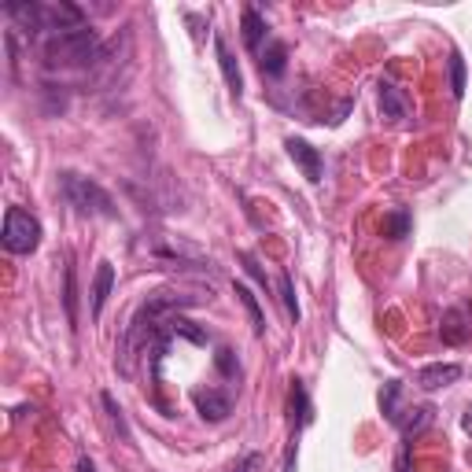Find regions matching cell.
Masks as SVG:
<instances>
[{"label":"cell","instance_id":"obj_1","mask_svg":"<svg viewBox=\"0 0 472 472\" xmlns=\"http://www.w3.org/2000/svg\"><path fill=\"white\" fill-rule=\"evenodd\" d=\"M211 300V295H192V291H155L137 307V314L130 318V329H126V339H123V369H126V359L133 350H148V343L170 325V318H177L182 310L196 307Z\"/></svg>","mask_w":472,"mask_h":472},{"label":"cell","instance_id":"obj_2","mask_svg":"<svg viewBox=\"0 0 472 472\" xmlns=\"http://www.w3.org/2000/svg\"><path fill=\"white\" fill-rule=\"evenodd\" d=\"M44 52V64L55 71V67H93L96 59L103 55V41L93 26H82V30H71V34H59V37H48L41 44Z\"/></svg>","mask_w":472,"mask_h":472},{"label":"cell","instance_id":"obj_3","mask_svg":"<svg viewBox=\"0 0 472 472\" xmlns=\"http://www.w3.org/2000/svg\"><path fill=\"white\" fill-rule=\"evenodd\" d=\"M59 192L64 200L82 214V218H118V207L103 185H96L93 177H82L74 170L59 173Z\"/></svg>","mask_w":472,"mask_h":472},{"label":"cell","instance_id":"obj_4","mask_svg":"<svg viewBox=\"0 0 472 472\" xmlns=\"http://www.w3.org/2000/svg\"><path fill=\"white\" fill-rule=\"evenodd\" d=\"M137 251H148L155 262L162 266H173V270H211V259L203 248H196L185 236H170V232H155V236H144L137 244Z\"/></svg>","mask_w":472,"mask_h":472},{"label":"cell","instance_id":"obj_5","mask_svg":"<svg viewBox=\"0 0 472 472\" xmlns=\"http://www.w3.org/2000/svg\"><path fill=\"white\" fill-rule=\"evenodd\" d=\"M0 244H5V251H12V255L37 251V244H41V221L30 211H23V207H8L5 229H0Z\"/></svg>","mask_w":472,"mask_h":472},{"label":"cell","instance_id":"obj_6","mask_svg":"<svg viewBox=\"0 0 472 472\" xmlns=\"http://www.w3.org/2000/svg\"><path fill=\"white\" fill-rule=\"evenodd\" d=\"M439 339L447 347H465L472 339V314L465 307H450L443 310V321H439Z\"/></svg>","mask_w":472,"mask_h":472},{"label":"cell","instance_id":"obj_7","mask_svg":"<svg viewBox=\"0 0 472 472\" xmlns=\"http://www.w3.org/2000/svg\"><path fill=\"white\" fill-rule=\"evenodd\" d=\"M284 148H288V155H291V162L303 170V177L310 185H318L321 182V173H325V166H321V152L318 148H310L307 141H300V137H288L284 141Z\"/></svg>","mask_w":472,"mask_h":472},{"label":"cell","instance_id":"obj_8","mask_svg":"<svg viewBox=\"0 0 472 472\" xmlns=\"http://www.w3.org/2000/svg\"><path fill=\"white\" fill-rule=\"evenodd\" d=\"M192 402H196V409H200V418L203 421H225L229 413H232V398L221 391V388H196L192 391Z\"/></svg>","mask_w":472,"mask_h":472},{"label":"cell","instance_id":"obj_9","mask_svg":"<svg viewBox=\"0 0 472 472\" xmlns=\"http://www.w3.org/2000/svg\"><path fill=\"white\" fill-rule=\"evenodd\" d=\"M314 409H310V395H307V384L303 380H291L288 388V421H291V436L300 439V432L310 425Z\"/></svg>","mask_w":472,"mask_h":472},{"label":"cell","instance_id":"obj_10","mask_svg":"<svg viewBox=\"0 0 472 472\" xmlns=\"http://www.w3.org/2000/svg\"><path fill=\"white\" fill-rule=\"evenodd\" d=\"M214 55H218V67L225 74V85H229L232 100H241L244 96V74H241V64H236V55L229 52V44H225L221 34H214Z\"/></svg>","mask_w":472,"mask_h":472},{"label":"cell","instance_id":"obj_11","mask_svg":"<svg viewBox=\"0 0 472 472\" xmlns=\"http://www.w3.org/2000/svg\"><path fill=\"white\" fill-rule=\"evenodd\" d=\"M432 421H436V409L425 402V406H409V409H402V418L395 421V428L402 432V443H413Z\"/></svg>","mask_w":472,"mask_h":472},{"label":"cell","instance_id":"obj_12","mask_svg":"<svg viewBox=\"0 0 472 472\" xmlns=\"http://www.w3.org/2000/svg\"><path fill=\"white\" fill-rule=\"evenodd\" d=\"M377 96H380V111H384V118H391V123H406L409 118V96L395 85V82H380L377 85Z\"/></svg>","mask_w":472,"mask_h":472},{"label":"cell","instance_id":"obj_13","mask_svg":"<svg viewBox=\"0 0 472 472\" xmlns=\"http://www.w3.org/2000/svg\"><path fill=\"white\" fill-rule=\"evenodd\" d=\"M461 380V366L457 362H436V366H425L421 373H418V384L425 388V391H439V388H450V384H457Z\"/></svg>","mask_w":472,"mask_h":472},{"label":"cell","instance_id":"obj_14","mask_svg":"<svg viewBox=\"0 0 472 472\" xmlns=\"http://www.w3.org/2000/svg\"><path fill=\"white\" fill-rule=\"evenodd\" d=\"M241 30H244V44H248V52H255V55H262V37H266V19L259 15V8H244V15H241Z\"/></svg>","mask_w":472,"mask_h":472},{"label":"cell","instance_id":"obj_15","mask_svg":"<svg viewBox=\"0 0 472 472\" xmlns=\"http://www.w3.org/2000/svg\"><path fill=\"white\" fill-rule=\"evenodd\" d=\"M259 67H262L266 78H280V74H284V67H288V48H284V41H266V52L259 55Z\"/></svg>","mask_w":472,"mask_h":472},{"label":"cell","instance_id":"obj_16","mask_svg":"<svg viewBox=\"0 0 472 472\" xmlns=\"http://www.w3.org/2000/svg\"><path fill=\"white\" fill-rule=\"evenodd\" d=\"M111 288H114V266H111V262H100V266H96V280H93V318L103 314V303H107Z\"/></svg>","mask_w":472,"mask_h":472},{"label":"cell","instance_id":"obj_17","mask_svg":"<svg viewBox=\"0 0 472 472\" xmlns=\"http://www.w3.org/2000/svg\"><path fill=\"white\" fill-rule=\"evenodd\" d=\"M236 300L244 303V310H248V318H251V332L262 336V332H266V318H262V307H259V300L251 295V288H248V284H236Z\"/></svg>","mask_w":472,"mask_h":472},{"label":"cell","instance_id":"obj_18","mask_svg":"<svg viewBox=\"0 0 472 472\" xmlns=\"http://www.w3.org/2000/svg\"><path fill=\"white\" fill-rule=\"evenodd\" d=\"M398 395H402V380H388V384H384V391H380V409H384V418H388L391 425L402 418Z\"/></svg>","mask_w":472,"mask_h":472},{"label":"cell","instance_id":"obj_19","mask_svg":"<svg viewBox=\"0 0 472 472\" xmlns=\"http://www.w3.org/2000/svg\"><path fill=\"white\" fill-rule=\"evenodd\" d=\"M64 310H67V325L78 329V288H74V266L64 270Z\"/></svg>","mask_w":472,"mask_h":472},{"label":"cell","instance_id":"obj_20","mask_svg":"<svg viewBox=\"0 0 472 472\" xmlns=\"http://www.w3.org/2000/svg\"><path fill=\"white\" fill-rule=\"evenodd\" d=\"M100 402H103V409H107V418H111V425L123 432V439H130V425H126V418H123V409H118V402H114V395H100Z\"/></svg>","mask_w":472,"mask_h":472},{"label":"cell","instance_id":"obj_21","mask_svg":"<svg viewBox=\"0 0 472 472\" xmlns=\"http://www.w3.org/2000/svg\"><path fill=\"white\" fill-rule=\"evenodd\" d=\"M450 93H454V100L465 96V59L457 52L450 55Z\"/></svg>","mask_w":472,"mask_h":472},{"label":"cell","instance_id":"obj_22","mask_svg":"<svg viewBox=\"0 0 472 472\" xmlns=\"http://www.w3.org/2000/svg\"><path fill=\"white\" fill-rule=\"evenodd\" d=\"M406 229H409V214L406 211H395V214L384 218V236H391V241H402Z\"/></svg>","mask_w":472,"mask_h":472},{"label":"cell","instance_id":"obj_23","mask_svg":"<svg viewBox=\"0 0 472 472\" xmlns=\"http://www.w3.org/2000/svg\"><path fill=\"white\" fill-rule=\"evenodd\" d=\"M280 300H284V310L291 321H300V303H295V288H291V277L280 273Z\"/></svg>","mask_w":472,"mask_h":472},{"label":"cell","instance_id":"obj_24","mask_svg":"<svg viewBox=\"0 0 472 472\" xmlns=\"http://www.w3.org/2000/svg\"><path fill=\"white\" fill-rule=\"evenodd\" d=\"M214 366L221 369V377H236V373H241V366H236V354H232L229 347H221V350L214 354Z\"/></svg>","mask_w":472,"mask_h":472},{"label":"cell","instance_id":"obj_25","mask_svg":"<svg viewBox=\"0 0 472 472\" xmlns=\"http://www.w3.org/2000/svg\"><path fill=\"white\" fill-rule=\"evenodd\" d=\"M241 262H244V270H248V273H251V277H255L262 288H270V277H266V270L259 266V259H255L251 251H241Z\"/></svg>","mask_w":472,"mask_h":472},{"label":"cell","instance_id":"obj_26","mask_svg":"<svg viewBox=\"0 0 472 472\" xmlns=\"http://www.w3.org/2000/svg\"><path fill=\"white\" fill-rule=\"evenodd\" d=\"M255 468H262V454H244L229 472H255Z\"/></svg>","mask_w":472,"mask_h":472},{"label":"cell","instance_id":"obj_27","mask_svg":"<svg viewBox=\"0 0 472 472\" xmlns=\"http://www.w3.org/2000/svg\"><path fill=\"white\" fill-rule=\"evenodd\" d=\"M461 428L472 436V402H468V406H465V413H461Z\"/></svg>","mask_w":472,"mask_h":472},{"label":"cell","instance_id":"obj_28","mask_svg":"<svg viewBox=\"0 0 472 472\" xmlns=\"http://www.w3.org/2000/svg\"><path fill=\"white\" fill-rule=\"evenodd\" d=\"M78 472H96V465H93V457H89V454H82V457H78Z\"/></svg>","mask_w":472,"mask_h":472}]
</instances>
